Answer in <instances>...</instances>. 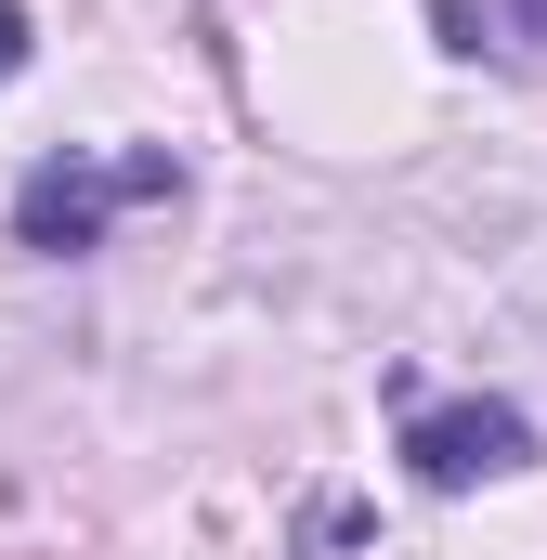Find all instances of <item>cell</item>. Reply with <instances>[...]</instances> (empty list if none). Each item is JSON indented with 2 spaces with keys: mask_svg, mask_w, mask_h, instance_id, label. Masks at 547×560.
Segmentation results:
<instances>
[{
  "mask_svg": "<svg viewBox=\"0 0 547 560\" xmlns=\"http://www.w3.org/2000/svg\"><path fill=\"white\" fill-rule=\"evenodd\" d=\"M170 196H183V156L170 143H66V156H39L13 183V248L79 261V248L118 235V209H170Z\"/></svg>",
  "mask_w": 547,
  "mask_h": 560,
  "instance_id": "cell-1",
  "label": "cell"
},
{
  "mask_svg": "<svg viewBox=\"0 0 547 560\" xmlns=\"http://www.w3.org/2000/svg\"><path fill=\"white\" fill-rule=\"evenodd\" d=\"M405 469H417V495L522 482V469H535V418H522V405H417L405 418Z\"/></svg>",
  "mask_w": 547,
  "mask_h": 560,
  "instance_id": "cell-2",
  "label": "cell"
},
{
  "mask_svg": "<svg viewBox=\"0 0 547 560\" xmlns=\"http://www.w3.org/2000/svg\"><path fill=\"white\" fill-rule=\"evenodd\" d=\"M430 26H443L456 52H496V66H535L547 52V0H496V13H482V0H430Z\"/></svg>",
  "mask_w": 547,
  "mask_h": 560,
  "instance_id": "cell-3",
  "label": "cell"
},
{
  "mask_svg": "<svg viewBox=\"0 0 547 560\" xmlns=\"http://www.w3.org/2000/svg\"><path fill=\"white\" fill-rule=\"evenodd\" d=\"M26 52H39V26H26V0H0V79H13Z\"/></svg>",
  "mask_w": 547,
  "mask_h": 560,
  "instance_id": "cell-4",
  "label": "cell"
}]
</instances>
